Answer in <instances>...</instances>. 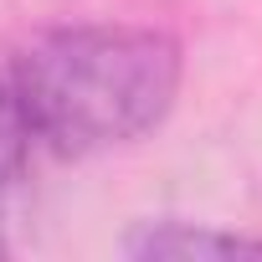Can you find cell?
<instances>
[{
    "label": "cell",
    "mask_w": 262,
    "mask_h": 262,
    "mask_svg": "<svg viewBox=\"0 0 262 262\" xmlns=\"http://www.w3.org/2000/svg\"><path fill=\"white\" fill-rule=\"evenodd\" d=\"M6 72L31 139L82 160L160 128L175 108L185 57L160 26L82 21L31 36Z\"/></svg>",
    "instance_id": "obj_1"
},
{
    "label": "cell",
    "mask_w": 262,
    "mask_h": 262,
    "mask_svg": "<svg viewBox=\"0 0 262 262\" xmlns=\"http://www.w3.org/2000/svg\"><path fill=\"white\" fill-rule=\"evenodd\" d=\"M128 257H262V236L221 231V226H190V221H149L123 236Z\"/></svg>",
    "instance_id": "obj_2"
}]
</instances>
